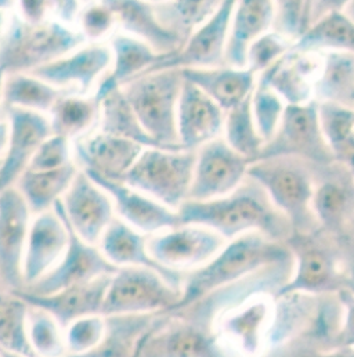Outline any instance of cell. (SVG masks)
Returning a JSON list of instances; mask_svg holds the SVG:
<instances>
[{"instance_id": "b9f144b4", "label": "cell", "mask_w": 354, "mask_h": 357, "mask_svg": "<svg viewBox=\"0 0 354 357\" xmlns=\"http://www.w3.org/2000/svg\"><path fill=\"white\" fill-rule=\"evenodd\" d=\"M223 139L236 153L252 164L259 161L265 142L255 123L252 96L226 114Z\"/></svg>"}, {"instance_id": "681fc988", "label": "cell", "mask_w": 354, "mask_h": 357, "mask_svg": "<svg viewBox=\"0 0 354 357\" xmlns=\"http://www.w3.org/2000/svg\"><path fill=\"white\" fill-rule=\"evenodd\" d=\"M72 164H75L72 142L63 136L52 135L40 144L28 169L39 172L57 171Z\"/></svg>"}, {"instance_id": "f35d334b", "label": "cell", "mask_w": 354, "mask_h": 357, "mask_svg": "<svg viewBox=\"0 0 354 357\" xmlns=\"http://www.w3.org/2000/svg\"><path fill=\"white\" fill-rule=\"evenodd\" d=\"M28 312L24 299L0 287V351L36 357L28 341Z\"/></svg>"}, {"instance_id": "ab89813d", "label": "cell", "mask_w": 354, "mask_h": 357, "mask_svg": "<svg viewBox=\"0 0 354 357\" xmlns=\"http://www.w3.org/2000/svg\"><path fill=\"white\" fill-rule=\"evenodd\" d=\"M220 1H153L160 22L184 43L219 8Z\"/></svg>"}, {"instance_id": "4316f807", "label": "cell", "mask_w": 354, "mask_h": 357, "mask_svg": "<svg viewBox=\"0 0 354 357\" xmlns=\"http://www.w3.org/2000/svg\"><path fill=\"white\" fill-rule=\"evenodd\" d=\"M100 251L115 268H146L158 273L174 288H183L185 274L161 266L147 247V236L132 229L118 218L104 233L98 244Z\"/></svg>"}, {"instance_id": "9a60e30c", "label": "cell", "mask_w": 354, "mask_h": 357, "mask_svg": "<svg viewBox=\"0 0 354 357\" xmlns=\"http://www.w3.org/2000/svg\"><path fill=\"white\" fill-rule=\"evenodd\" d=\"M54 208L61 213L70 231V244L61 262L53 268L47 275L22 291L33 295H52L59 291L86 284L100 277L114 275L119 268H115L100 251L97 245H90L81 237H78L67 219L64 218L61 201Z\"/></svg>"}, {"instance_id": "bcb514c9", "label": "cell", "mask_w": 354, "mask_h": 357, "mask_svg": "<svg viewBox=\"0 0 354 357\" xmlns=\"http://www.w3.org/2000/svg\"><path fill=\"white\" fill-rule=\"evenodd\" d=\"M116 17L107 1L84 4L77 21V28L88 43H104L115 33Z\"/></svg>"}, {"instance_id": "1f68e13d", "label": "cell", "mask_w": 354, "mask_h": 357, "mask_svg": "<svg viewBox=\"0 0 354 357\" xmlns=\"http://www.w3.org/2000/svg\"><path fill=\"white\" fill-rule=\"evenodd\" d=\"M162 314L107 316L105 334L100 345L84 356L67 357H139Z\"/></svg>"}, {"instance_id": "ba28073f", "label": "cell", "mask_w": 354, "mask_h": 357, "mask_svg": "<svg viewBox=\"0 0 354 357\" xmlns=\"http://www.w3.org/2000/svg\"><path fill=\"white\" fill-rule=\"evenodd\" d=\"M270 158H298L313 167L337 162L320 125L318 102L286 105L278 129L267 142L259 161Z\"/></svg>"}, {"instance_id": "60d3db41", "label": "cell", "mask_w": 354, "mask_h": 357, "mask_svg": "<svg viewBox=\"0 0 354 357\" xmlns=\"http://www.w3.org/2000/svg\"><path fill=\"white\" fill-rule=\"evenodd\" d=\"M318 118L335 160L346 164L354 155V107L318 102Z\"/></svg>"}, {"instance_id": "5bb4252c", "label": "cell", "mask_w": 354, "mask_h": 357, "mask_svg": "<svg viewBox=\"0 0 354 357\" xmlns=\"http://www.w3.org/2000/svg\"><path fill=\"white\" fill-rule=\"evenodd\" d=\"M236 3L234 0L220 1L216 13L190 36L184 46L175 54L160 61L150 73L224 67L226 46Z\"/></svg>"}, {"instance_id": "d6a6232c", "label": "cell", "mask_w": 354, "mask_h": 357, "mask_svg": "<svg viewBox=\"0 0 354 357\" xmlns=\"http://www.w3.org/2000/svg\"><path fill=\"white\" fill-rule=\"evenodd\" d=\"M79 171L77 164L45 172L26 169L18 178L15 188L28 204L32 215L36 216L52 211L63 199Z\"/></svg>"}, {"instance_id": "680465c9", "label": "cell", "mask_w": 354, "mask_h": 357, "mask_svg": "<svg viewBox=\"0 0 354 357\" xmlns=\"http://www.w3.org/2000/svg\"><path fill=\"white\" fill-rule=\"evenodd\" d=\"M342 11H344V14H345L352 22H354V0H352V1H346Z\"/></svg>"}, {"instance_id": "83f0119b", "label": "cell", "mask_w": 354, "mask_h": 357, "mask_svg": "<svg viewBox=\"0 0 354 357\" xmlns=\"http://www.w3.org/2000/svg\"><path fill=\"white\" fill-rule=\"evenodd\" d=\"M321 63V53L291 50L261 75L286 105H303L314 100Z\"/></svg>"}, {"instance_id": "7bdbcfd3", "label": "cell", "mask_w": 354, "mask_h": 357, "mask_svg": "<svg viewBox=\"0 0 354 357\" xmlns=\"http://www.w3.org/2000/svg\"><path fill=\"white\" fill-rule=\"evenodd\" d=\"M28 341L36 357H67L66 330L47 312L29 306Z\"/></svg>"}, {"instance_id": "d6986e66", "label": "cell", "mask_w": 354, "mask_h": 357, "mask_svg": "<svg viewBox=\"0 0 354 357\" xmlns=\"http://www.w3.org/2000/svg\"><path fill=\"white\" fill-rule=\"evenodd\" d=\"M6 119L10 133L6 153L0 160V194L15 187L40 144L53 135L49 118L38 112L13 108L6 111Z\"/></svg>"}, {"instance_id": "f6af8a7d", "label": "cell", "mask_w": 354, "mask_h": 357, "mask_svg": "<svg viewBox=\"0 0 354 357\" xmlns=\"http://www.w3.org/2000/svg\"><path fill=\"white\" fill-rule=\"evenodd\" d=\"M286 104L271 89L265 77L258 75L256 85L252 93V112L258 132L267 143L275 135Z\"/></svg>"}, {"instance_id": "cb8c5ba5", "label": "cell", "mask_w": 354, "mask_h": 357, "mask_svg": "<svg viewBox=\"0 0 354 357\" xmlns=\"http://www.w3.org/2000/svg\"><path fill=\"white\" fill-rule=\"evenodd\" d=\"M72 144L74 160L79 169L114 181H122L146 150L133 142L100 130Z\"/></svg>"}, {"instance_id": "e575fe53", "label": "cell", "mask_w": 354, "mask_h": 357, "mask_svg": "<svg viewBox=\"0 0 354 357\" xmlns=\"http://www.w3.org/2000/svg\"><path fill=\"white\" fill-rule=\"evenodd\" d=\"M321 70L314 86V100L354 107V54L321 53Z\"/></svg>"}, {"instance_id": "7dc6e473", "label": "cell", "mask_w": 354, "mask_h": 357, "mask_svg": "<svg viewBox=\"0 0 354 357\" xmlns=\"http://www.w3.org/2000/svg\"><path fill=\"white\" fill-rule=\"evenodd\" d=\"M105 334V317L101 314L77 320L66 330L67 356H84L94 351Z\"/></svg>"}, {"instance_id": "7402d4cb", "label": "cell", "mask_w": 354, "mask_h": 357, "mask_svg": "<svg viewBox=\"0 0 354 357\" xmlns=\"http://www.w3.org/2000/svg\"><path fill=\"white\" fill-rule=\"evenodd\" d=\"M86 174L111 197L116 218L139 233L150 237L178 226L176 212L148 195L126 185L122 181L108 180L88 172Z\"/></svg>"}, {"instance_id": "e0dca14e", "label": "cell", "mask_w": 354, "mask_h": 357, "mask_svg": "<svg viewBox=\"0 0 354 357\" xmlns=\"http://www.w3.org/2000/svg\"><path fill=\"white\" fill-rule=\"evenodd\" d=\"M61 208L74 233L90 245L98 247L116 219L111 197L82 169L63 197Z\"/></svg>"}, {"instance_id": "7c38bea8", "label": "cell", "mask_w": 354, "mask_h": 357, "mask_svg": "<svg viewBox=\"0 0 354 357\" xmlns=\"http://www.w3.org/2000/svg\"><path fill=\"white\" fill-rule=\"evenodd\" d=\"M251 165L223 137L202 146L197 150L188 199L212 201L234 192L245 181Z\"/></svg>"}, {"instance_id": "30bf717a", "label": "cell", "mask_w": 354, "mask_h": 357, "mask_svg": "<svg viewBox=\"0 0 354 357\" xmlns=\"http://www.w3.org/2000/svg\"><path fill=\"white\" fill-rule=\"evenodd\" d=\"M139 357H240L213 330L178 313H164Z\"/></svg>"}, {"instance_id": "8fae6325", "label": "cell", "mask_w": 354, "mask_h": 357, "mask_svg": "<svg viewBox=\"0 0 354 357\" xmlns=\"http://www.w3.org/2000/svg\"><path fill=\"white\" fill-rule=\"evenodd\" d=\"M227 244L217 233L192 225L147 237L150 255L164 268L187 274L205 266Z\"/></svg>"}, {"instance_id": "6f0895ef", "label": "cell", "mask_w": 354, "mask_h": 357, "mask_svg": "<svg viewBox=\"0 0 354 357\" xmlns=\"http://www.w3.org/2000/svg\"><path fill=\"white\" fill-rule=\"evenodd\" d=\"M1 4V3H0ZM15 1H10L6 6H0V40L3 36V32L6 29V24H7V18H8V13L14 8Z\"/></svg>"}, {"instance_id": "d590c367", "label": "cell", "mask_w": 354, "mask_h": 357, "mask_svg": "<svg viewBox=\"0 0 354 357\" xmlns=\"http://www.w3.org/2000/svg\"><path fill=\"white\" fill-rule=\"evenodd\" d=\"M100 105V132L133 142L143 149H164L146 132L122 90L109 93Z\"/></svg>"}, {"instance_id": "484cf974", "label": "cell", "mask_w": 354, "mask_h": 357, "mask_svg": "<svg viewBox=\"0 0 354 357\" xmlns=\"http://www.w3.org/2000/svg\"><path fill=\"white\" fill-rule=\"evenodd\" d=\"M108 46L112 52V66L94 91L98 102L109 93L122 89L129 82L150 73L160 61L168 57L158 54L147 43L121 31H116L108 39Z\"/></svg>"}, {"instance_id": "f546056e", "label": "cell", "mask_w": 354, "mask_h": 357, "mask_svg": "<svg viewBox=\"0 0 354 357\" xmlns=\"http://www.w3.org/2000/svg\"><path fill=\"white\" fill-rule=\"evenodd\" d=\"M116 17L121 32L140 39L158 54L171 56L183 47V42L158 20L153 3L134 0L107 1Z\"/></svg>"}, {"instance_id": "91938a15", "label": "cell", "mask_w": 354, "mask_h": 357, "mask_svg": "<svg viewBox=\"0 0 354 357\" xmlns=\"http://www.w3.org/2000/svg\"><path fill=\"white\" fill-rule=\"evenodd\" d=\"M1 356L3 357H24L20 356V355H15V354H10V352H4V351H0Z\"/></svg>"}, {"instance_id": "2e32d148", "label": "cell", "mask_w": 354, "mask_h": 357, "mask_svg": "<svg viewBox=\"0 0 354 357\" xmlns=\"http://www.w3.org/2000/svg\"><path fill=\"white\" fill-rule=\"evenodd\" d=\"M111 66L108 43H88L31 74L66 94L91 96Z\"/></svg>"}, {"instance_id": "11a10c76", "label": "cell", "mask_w": 354, "mask_h": 357, "mask_svg": "<svg viewBox=\"0 0 354 357\" xmlns=\"http://www.w3.org/2000/svg\"><path fill=\"white\" fill-rule=\"evenodd\" d=\"M8 133H10V126L7 119L0 121V160L3 158L6 149H7V143H8Z\"/></svg>"}, {"instance_id": "4fadbf2b", "label": "cell", "mask_w": 354, "mask_h": 357, "mask_svg": "<svg viewBox=\"0 0 354 357\" xmlns=\"http://www.w3.org/2000/svg\"><path fill=\"white\" fill-rule=\"evenodd\" d=\"M33 215L15 187L0 194V287L8 292L25 288L22 264Z\"/></svg>"}, {"instance_id": "ac0fdd59", "label": "cell", "mask_w": 354, "mask_h": 357, "mask_svg": "<svg viewBox=\"0 0 354 357\" xmlns=\"http://www.w3.org/2000/svg\"><path fill=\"white\" fill-rule=\"evenodd\" d=\"M274 306L272 295H256L224 313L216 323V333L238 356L265 357Z\"/></svg>"}, {"instance_id": "ffe728a7", "label": "cell", "mask_w": 354, "mask_h": 357, "mask_svg": "<svg viewBox=\"0 0 354 357\" xmlns=\"http://www.w3.org/2000/svg\"><path fill=\"white\" fill-rule=\"evenodd\" d=\"M311 206L320 227L337 236L354 216V178L346 165L313 167Z\"/></svg>"}, {"instance_id": "52a82bcc", "label": "cell", "mask_w": 354, "mask_h": 357, "mask_svg": "<svg viewBox=\"0 0 354 357\" xmlns=\"http://www.w3.org/2000/svg\"><path fill=\"white\" fill-rule=\"evenodd\" d=\"M197 151L146 149L122 180L176 212L188 199Z\"/></svg>"}, {"instance_id": "7a4b0ae2", "label": "cell", "mask_w": 354, "mask_h": 357, "mask_svg": "<svg viewBox=\"0 0 354 357\" xmlns=\"http://www.w3.org/2000/svg\"><path fill=\"white\" fill-rule=\"evenodd\" d=\"M292 259L285 243L271 240L261 233H248L233 241L205 266L190 271L184 277L178 310L199 298L237 282L261 268ZM172 310V312H174Z\"/></svg>"}, {"instance_id": "5b68a950", "label": "cell", "mask_w": 354, "mask_h": 357, "mask_svg": "<svg viewBox=\"0 0 354 357\" xmlns=\"http://www.w3.org/2000/svg\"><path fill=\"white\" fill-rule=\"evenodd\" d=\"M285 245L293 258V273L274 298L291 294L332 295L346 289L332 234L323 229L310 234L292 233Z\"/></svg>"}, {"instance_id": "603a6c76", "label": "cell", "mask_w": 354, "mask_h": 357, "mask_svg": "<svg viewBox=\"0 0 354 357\" xmlns=\"http://www.w3.org/2000/svg\"><path fill=\"white\" fill-rule=\"evenodd\" d=\"M226 112L203 91L184 81L177 105L178 146L197 151L202 146L223 137Z\"/></svg>"}, {"instance_id": "74e56055", "label": "cell", "mask_w": 354, "mask_h": 357, "mask_svg": "<svg viewBox=\"0 0 354 357\" xmlns=\"http://www.w3.org/2000/svg\"><path fill=\"white\" fill-rule=\"evenodd\" d=\"M63 94L32 74H7L4 105L6 111L17 108L47 116Z\"/></svg>"}, {"instance_id": "c3c4849f", "label": "cell", "mask_w": 354, "mask_h": 357, "mask_svg": "<svg viewBox=\"0 0 354 357\" xmlns=\"http://www.w3.org/2000/svg\"><path fill=\"white\" fill-rule=\"evenodd\" d=\"M293 45L278 33L270 31L252 43L248 52L247 68L261 75L272 67L279 59L292 50Z\"/></svg>"}, {"instance_id": "8992f818", "label": "cell", "mask_w": 354, "mask_h": 357, "mask_svg": "<svg viewBox=\"0 0 354 357\" xmlns=\"http://www.w3.org/2000/svg\"><path fill=\"white\" fill-rule=\"evenodd\" d=\"M184 79L177 70L147 73L122 88L146 132L167 150H183L177 137V105Z\"/></svg>"}, {"instance_id": "f5cc1de1", "label": "cell", "mask_w": 354, "mask_h": 357, "mask_svg": "<svg viewBox=\"0 0 354 357\" xmlns=\"http://www.w3.org/2000/svg\"><path fill=\"white\" fill-rule=\"evenodd\" d=\"M14 11L29 24H42L54 17V1H15Z\"/></svg>"}, {"instance_id": "44dd1931", "label": "cell", "mask_w": 354, "mask_h": 357, "mask_svg": "<svg viewBox=\"0 0 354 357\" xmlns=\"http://www.w3.org/2000/svg\"><path fill=\"white\" fill-rule=\"evenodd\" d=\"M68 244V226L56 208L33 216L22 264L25 288L42 280L61 262Z\"/></svg>"}, {"instance_id": "6da1fadb", "label": "cell", "mask_w": 354, "mask_h": 357, "mask_svg": "<svg viewBox=\"0 0 354 357\" xmlns=\"http://www.w3.org/2000/svg\"><path fill=\"white\" fill-rule=\"evenodd\" d=\"M178 226L206 227L227 243L248 233L285 243L293 233L286 218L272 205L255 180L247 178L231 194L212 201L187 199L176 211Z\"/></svg>"}, {"instance_id": "ee69618b", "label": "cell", "mask_w": 354, "mask_h": 357, "mask_svg": "<svg viewBox=\"0 0 354 357\" xmlns=\"http://www.w3.org/2000/svg\"><path fill=\"white\" fill-rule=\"evenodd\" d=\"M313 25V1H274L271 31L292 45L298 43Z\"/></svg>"}, {"instance_id": "94428289", "label": "cell", "mask_w": 354, "mask_h": 357, "mask_svg": "<svg viewBox=\"0 0 354 357\" xmlns=\"http://www.w3.org/2000/svg\"><path fill=\"white\" fill-rule=\"evenodd\" d=\"M0 357H3V356H1V354H0Z\"/></svg>"}, {"instance_id": "9f6ffc18", "label": "cell", "mask_w": 354, "mask_h": 357, "mask_svg": "<svg viewBox=\"0 0 354 357\" xmlns=\"http://www.w3.org/2000/svg\"><path fill=\"white\" fill-rule=\"evenodd\" d=\"M7 73L0 68V121L6 119V105H4V86H6Z\"/></svg>"}, {"instance_id": "4dcf8cb0", "label": "cell", "mask_w": 354, "mask_h": 357, "mask_svg": "<svg viewBox=\"0 0 354 357\" xmlns=\"http://www.w3.org/2000/svg\"><path fill=\"white\" fill-rule=\"evenodd\" d=\"M184 81L203 91L226 114L252 96L258 75L251 70L219 67L208 70H181Z\"/></svg>"}, {"instance_id": "277c9868", "label": "cell", "mask_w": 354, "mask_h": 357, "mask_svg": "<svg viewBox=\"0 0 354 357\" xmlns=\"http://www.w3.org/2000/svg\"><path fill=\"white\" fill-rule=\"evenodd\" d=\"M247 178L262 185L293 233L310 234L321 229L311 206L313 165L298 158L262 160L249 167Z\"/></svg>"}, {"instance_id": "816d5d0a", "label": "cell", "mask_w": 354, "mask_h": 357, "mask_svg": "<svg viewBox=\"0 0 354 357\" xmlns=\"http://www.w3.org/2000/svg\"><path fill=\"white\" fill-rule=\"evenodd\" d=\"M265 357H354V349L341 347L331 351H321L302 345H285L266 354Z\"/></svg>"}, {"instance_id": "f907efd6", "label": "cell", "mask_w": 354, "mask_h": 357, "mask_svg": "<svg viewBox=\"0 0 354 357\" xmlns=\"http://www.w3.org/2000/svg\"><path fill=\"white\" fill-rule=\"evenodd\" d=\"M334 238L341 258L346 289L354 294V216Z\"/></svg>"}, {"instance_id": "f1b7e54d", "label": "cell", "mask_w": 354, "mask_h": 357, "mask_svg": "<svg viewBox=\"0 0 354 357\" xmlns=\"http://www.w3.org/2000/svg\"><path fill=\"white\" fill-rule=\"evenodd\" d=\"M274 1L243 0L236 3L226 46L224 66L244 70L249 47L255 40L271 31Z\"/></svg>"}, {"instance_id": "3957f363", "label": "cell", "mask_w": 354, "mask_h": 357, "mask_svg": "<svg viewBox=\"0 0 354 357\" xmlns=\"http://www.w3.org/2000/svg\"><path fill=\"white\" fill-rule=\"evenodd\" d=\"M85 45L88 42L77 26L54 17L29 24L13 8L0 40V68L7 74H31Z\"/></svg>"}, {"instance_id": "9c48e42d", "label": "cell", "mask_w": 354, "mask_h": 357, "mask_svg": "<svg viewBox=\"0 0 354 357\" xmlns=\"http://www.w3.org/2000/svg\"><path fill=\"white\" fill-rule=\"evenodd\" d=\"M181 299L158 273L146 268H119L112 277L102 303L101 316L158 314L172 312Z\"/></svg>"}, {"instance_id": "8d00e7d4", "label": "cell", "mask_w": 354, "mask_h": 357, "mask_svg": "<svg viewBox=\"0 0 354 357\" xmlns=\"http://www.w3.org/2000/svg\"><path fill=\"white\" fill-rule=\"evenodd\" d=\"M299 53H352L354 54V22L342 10H337L316 22L292 47Z\"/></svg>"}, {"instance_id": "836d02e7", "label": "cell", "mask_w": 354, "mask_h": 357, "mask_svg": "<svg viewBox=\"0 0 354 357\" xmlns=\"http://www.w3.org/2000/svg\"><path fill=\"white\" fill-rule=\"evenodd\" d=\"M100 112L101 105L94 94H63L47 118L53 135L74 143L94 132L100 123Z\"/></svg>"}, {"instance_id": "db71d44e", "label": "cell", "mask_w": 354, "mask_h": 357, "mask_svg": "<svg viewBox=\"0 0 354 357\" xmlns=\"http://www.w3.org/2000/svg\"><path fill=\"white\" fill-rule=\"evenodd\" d=\"M338 298L344 306V323L339 335V347L354 349V294L342 289L338 292Z\"/></svg>"}, {"instance_id": "d4e9b609", "label": "cell", "mask_w": 354, "mask_h": 357, "mask_svg": "<svg viewBox=\"0 0 354 357\" xmlns=\"http://www.w3.org/2000/svg\"><path fill=\"white\" fill-rule=\"evenodd\" d=\"M111 277L112 275L100 277L94 281L75 285L52 295H33L25 291L15 294L29 306L47 312L64 330H67L77 320L101 314Z\"/></svg>"}]
</instances>
